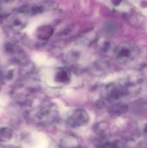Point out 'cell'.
<instances>
[{
    "label": "cell",
    "mask_w": 147,
    "mask_h": 148,
    "mask_svg": "<svg viewBox=\"0 0 147 148\" xmlns=\"http://www.w3.org/2000/svg\"><path fill=\"white\" fill-rule=\"evenodd\" d=\"M115 58L120 63L131 62L136 56L137 51L135 46L129 42H122L115 49Z\"/></svg>",
    "instance_id": "6da1fadb"
},
{
    "label": "cell",
    "mask_w": 147,
    "mask_h": 148,
    "mask_svg": "<svg viewBox=\"0 0 147 148\" xmlns=\"http://www.w3.org/2000/svg\"><path fill=\"white\" fill-rule=\"evenodd\" d=\"M56 114L55 112V110L52 109V108L50 107H45V108H43L42 111H40V117L44 120L45 121H51L56 116Z\"/></svg>",
    "instance_id": "5b68a950"
},
{
    "label": "cell",
    "mask_w": 147,
    "mask_h": 148,
    "mask_svg": "<svg viewBox=\"0 0 147 148\" xmlns=\"http://www.w3.org/2000/svg\"><path fill=\"white\" fill-rule=\"evenodd\" d=\"M53 29L50 25H43L37 29L35 36L37 39L41 40H48L53 35Z\"/></svg>",
    "instance_id": "3957f363"
},
{
    "label": "cell",
    "mask_w": 147,
    "mask_h": 148,
    "mask_svg": "<svg viewBox=\"0 0 147 148\" xmlns=\"http://www.w3.org/2000/svg\"><path fill=\"white\" fill-rule=\"evenodd\" d=\"M71 74L67 69H61L58 70L56 72V77H55V80L60 84H67L70 81Z\"/></svg>",
    "instance_id": "277c9868"
},
{
    "label": "cell",
    "mask_w": 147,
    "mask_h": 148,
    "mask_svg": "<svg viewBox=\"0 0 147 148\" xmlns=\"http://www.w3.org/2000/svg\"><path fill=\"white\" fill-rule=\"evenodd\" d=\"M89 120V114L85 110L76 109L68 118L67 124L72 128H77L86 125Z\"/></svg>",
    "instance_id": "7a4b0ae2"
},
{
    "label": "cell",
    "mask_w": 147,
    "mask_h": 148,
    "mask_svg": "<svg viewBox=\"0 0 147 148\" xmlns=\"http://www.w3.org/2000/svg\"><path fill=\"white\" fill-rule=\"evenodd\" d=\"M126 111V106L125 105H122V104H120V105H115L114 106H112L110 109V112L112 113L113 115H117L119 116L121 115L122 114H123L125 111Z\"/></svg>",
    "instance_id": "8992f818"
}]
</instances>
